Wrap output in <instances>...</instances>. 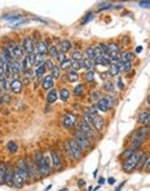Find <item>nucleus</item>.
I'll use <instances>...</instances> for the list:
<instances>
[{"instance_id": "obj_1", "label": "nucleus", "mask_w": 150, "mask_h": 191, "mask_svg": "<svg viewBox=\"0 0 150 191\" xmlns=\"http://www.w3.org/2000/svg\"><path fill=\"white\" fill-rule=\"evenodd\" d=\"M149 134H150V127L142 125L141 128H139L131 137V149H133V150L139 149L140 146L146 141Z\"/></svg>"}, {"instance_id": "obj_2", "label": "nucleus", "mask_w": 150, "mask_h": 191, "mask_svg": "<svg viewBox=\"0 0 150 191\" xmlns=\"http://www.w3.org/2000/svg\"><path fill=\"white\" fill-rule=\"evenodd\" d=\"M142 156H144L142 151H137V152L135 151L128 159L123 160V163H122V171H123L124 173H132V172L137 168V165H139V163H140V159H141Z\"/></svg>"}, {"instance_id": "obj_3", "label": "nucleus", "mask_w": 150, "mask_h": 191, "mask_svg": "<svg viewBox=\"0 0 150 191\" xmlns=\"http://www.w3.org/2000/svg\"><path fill=\"white\" fill-rule=\"evenodd\" d=\"M34 160L38 165V169H39V173H40L41 177H47V176L51 174V165H49V161L40 151L35 152Z\"/></svg>"}, {"instance_id": "obj_4", "label": "nucleus", "mask_w": 150, "mask_h": 191, "mask_svg": "<svg viewBox=\"0 0 150 191\" xmlns=\"http://www.w3.org/2000/svg\"><path fill=\"white\" fill-rule=\"evenodd\" d=\"M87 121L89 125L93 128V130H97V132H101L104 129V125H105V121H104V117H101L98 114L96 115H89V114H84V119Z\"/></svg>"}, {"instance_id": "obj_5", "label": "nucleus", "mask_w": 150, "mask_h": 191, "mask_svg": "<svg viewBox=\"0 0 150 191\" xmlns=\"http://www.w3.org/2000/svg\"><path fill=\"white\" fill-rule=\"evenodd\" d=\"M78 130L82 134H84L87 137V139L91 141H95V130L92 129V127L85 120H80L79 124H78Z\"/></svg>"}, {"instance_id": "obj_6", "label": "nucleus", "mask_w": 150, "mask_h": 191, "mask_svg": "<svg viewBox=\"0 0 150 191\" xmlns=\"http://www.w3.org/2000/svg\"><path fill=\"white\" fill-rule=\"evenodd\" d=\"M67 145H69V149H70V152H71V155H73L74 160H82L83 158V150L80 149V146L78 145V142L75 141L74 138H70L69 141H67Z\"/></svg>"}, {"instance_id": "obj_7", "label": "nucleus", "mask_w": 150, "mask_h": 191, "mask_svg": "<svg viewBox=\"0 0 150 191\" xmlns=\"http://www.w3.org/2000/svg\"><path fill=\"white\" fill-rule=\"evenodd\" d=\"M27 168H28V181H36L41 177L34 159H27Z\"/></svg>"}, {"instance_id": "obj_8", "label": "nucleus", "mask_w": 150, "mask_h": 191, "mask_svg": "<svg viewBox=\"0 0 150 191\" xmlns=\"http://www.w3.org/2000/svg\"><path fill=\"white\" fill-rule=\"evenodd\" d=\"M74 139L78 142V145L80 146V149L83 151H87V150H91V142L87 139V137H85L84 134H82L79 130L75 132V136H74Z\"/></svg>"}, {"instance_id": "obj_9", "label": "nucleus", "mask_w": 150, "mask_h": 191, "mask_svg": "<svg viewBox=\"0 0 150 191\" xmlns=\"http://www.w3.org/2000/svg\"><path fill=\"white\" fill-rule=\"evenodd\" d=\"M8 47L12 52H13V56H14V58H16V61H19V60H22L24 58V48H22V45H19V44H17L16 41H11V43H8Z\"/></svg>"}, {"instance_id": "obj_10", "label": "nucleus", "mask_w": 150, "mask_h": 191, "mask_svg": "<svg viewBox=\"0 0 150 191\" xmlns=\"http://www.w3.org/2000/svg\"><path fill=\"white\" fill-rule=\"evenodd\" d=\"M76 115L71 114V112H66L65 115L62 116V125L65 128H69V129H73L75 125H76Z\"/></svg>"}, {"instance_id": "obj_11", "label": "nucleus", "mask_w": 150, "mask_h": 191, "mask_svg": "<svg viewBox=\"0 0 150 191\" xmlns=\"http://www.w3.org/2000/svg\"><path fill=\"white\" fill-rule=\"evenodd\" d=\"M113 107V101L111 97H104V98H100L96 104V108L100 110V111H109V110Z\"/></svg>"}, {"instance_id": "obj_12", "label": "nucleus", "mask_w": 150, "mask_h": 191, "mask_svg": "<svg viewBox=\"0 0 150 191\" xmlns=\"http://www.w3.org/2000/svg\"><path fill=\"white\" fill-rule=\"evenodd\" d=\"M35 43H34V39L31 36H26L24 39V43H22V48H24V52L26 54H31V53H35Z\"/></svg>"}, {"instance_id": "obj_13", "label": "nucleus", "mask_w": 150, "mask_h": 191, "mask_svg": "<svg viewBox=\"0 0 150 191\" xmlns=\"http://www.w3.org/2000/svg\"><path fill=\"white\" fill-rule=\"evenodd\" d=\"M17 169L19 171V173L22 174V177L25 178V181H28V168H27V160L25 158H21L17 163Z\"/></svg>"}, {"instance_id": "obj_14", "label": "nucleus", "mask_w": 150, "mask_h": 191, "mask_svg": "<svg viewBox=\"0 0 150 191\" xmlns=\"http://www.w3.org/2000/svg\"><path fill=\"white\" fill-rule=\"evenodd\" d=\"M51 159H52V164H53L54 171H57V172L62 171L63 164H62V160H61L60 155H58V152L54 151V150H51Z\"/></svg>"}, {"instance_id": "obj_15", "label": "nucleus", "mask_w": 150, "mask_h": 191, "mask_svg": "<svg viewBox=\"0 0 150 191\" xmlns=\"http://www.w3.org/2000/svg\"><path fill=\"white\" fill-rule=\"evenodd\" d=\"M25 183H26L25 178L22 177V174H21L19 171L16 168V169L13 171V186H16L17 189H21V187H24Z\"/></svg>"}, {"instance_id": "obj_16", "label": "nucleus", "mask_w": 150, "mask_h": 191, "mask_svg": "<svg viewBox=\"0 0 150 191\" xmlns=\"http://www.w3.org/2000/svg\"><path fill=\"white\" fill-rule=\"evenodd\" d=\"M11 72H12V80L18 79V76L22 74V67H21V62L19 61H13L11 63Z\"/></svg>"}, {"instance_id": "obj_17", "label": "nucleus", "mask_w": 150, "mask_h": 191, "mask_svg": "<svg viewBox=\"0 0 150 191\" xmlns=\"http://www.w3.org/2000/svg\"><path fill=\"white\" fill-rule=\"evenodd\" d=\"M137 121L141 125L149 127L150 125V111H142L137 115Z\"/></svg>"}, {"instance_id": "obj_18", "label": "nucleus", "mask_w": 150, "mask_h": 191, "mask_svg": "<svg viewBox=\"0 0 150 191\" xmlns=\"http://www.w3.org/2000/svg\"><path fill=\"white\" fill-rule=\"evenodd\" d=\"M53 85H54V82H53V76L52 75H47L43 79V83H41V88L44 91H51L53 89Z\"/></svg>"}, {"instance_id": "obj_19", "label": "nucleus", "mask_w": 150, "mask_h": 191, "mask_svg": "<svg viewBox=\"0 0 150 191\" xmlns=\"http://www.w3.org/2000/svg\"><path fill=\"white\" fill-rule=\"evenodd\" d=\"M36 49H38V53L39 54H47L48 50H49V44H48V40L45 39H41L38 44H36Z\"/></svg>"}, {"instance_id": "obj_20", "label": "nucleus", "mask_w": 150, "mask_h": 191, "mask_svg": "<svg viewBox=\"0 0 150 191\" xmlns=\"http://www.w3.org/2000/svg\"><path fill=\"white\" fill-rule=\"evenodd\" d=\"M120 71H122V62H119V63H111L109 66V75L110 76H117Z\"/></svg>"}, {"instance_id": "obj_21", "label": "nucleus", "mask_w": 150, "mask_h": 191, "mask_svg": "<svg viewBox=\"0 0 150 191\" xmlns=\"http://www.w3.org/2000/svg\"><path fill=\"white\" fill-rule=\"evenodd\" d=\"M22 82H21L19 79H16V80H12V83H11V91L13 93H21V91H22Z\"/></svg>"}, {"instance_id": "obj_22", "label": "nucleus", "mask_w": 150, "mask_h": 191, "mask_svg": "<svg viewBox=\"0 0 150 191\" xmlns=\"http://www.w3.org/2000/svg\"><path fill=\"white\" fill-rule=\"evenodd\" d=\"M84 58H85V60H89V61H92V62H95V60H96V50H95V47H88L87 49H85Z\"/></svg>"}, {"instance_id": "obj_23", "label": "nucleus", "mask_w": 150, "mask_h": 191, "mask_svg": "<svg viewBox=\"0 0 150 191\" xmlns=\"http://www.w3.org/2000/svg\"><path fill=\"white\" fill-rule=\"evenodd\" d=\"M5 183L8 186H13V169L11 165H6V174H5Z\"/></svg>"}, {"instance_id": "obj_24", "label": "nucleus", "mask_w": 150, "mask_h": 191, "mask_svg": "<svg viewBox=\"0 0 150 191\" xmlns=\"http://www.w3.org/2000/svg\"><path fill=\"white\" fill-rule=\"evenodd\" d=\"M57 98H58V93H57V91L54 89V88L47 93V102L48 104H54V102L57 101Z\"/></svg>"}, {"instance_id": "obj_25", "label": "nucleus", "mask_w": 150, "mask_h": 191, "mask_svg": "<svg viewBox=\"0 0 150 191\" xmlns=\"http://www.w3.org/2000/svg\"><path fill=\"white\" fill-rule=\"evenodd\" d=\"M60 52H62V53H67L69 52V50L71 49V48H73V44H71L69 40H62L61 43H60Z\"/></svg>"}, {"instance_id": "obj_26", "label": "nucleus", "mask_w": 150, "mask_h": 191, "mask_svg": "<svg viewBox=\"0 0 150 191\" xmlns=\"http://www.w3.org/2000/svg\"><path fill=\"white\" fill-rule=\"evenodd\" d=\"M83 78H84V80L87 83H92V82H95V80H96V72L93 70H92V71H85Z\"/></svg>"}, {"instance_id": "obj_27", "label": "nucleus", "mask_w": 150, "mask_h": 191, "mask_svg": "<svg viewBox=\"0 0 150 191\" xmlns=\"http://www.w3.org/2000/svg\"><path fill=\"white\" fill-rule=\"evenodd\" d=\"M135 58V54L131 52H124L120 54V62L124 63V62H132V60Z\"/></svg>"}, {"instance_id": "obj_28", "label": "nucleus", "mask_w": 150, "mask_h": 191, "mask_svg": "<svg viewBox=\"0 0 150 191\" xmlns=\"http://www.w3.org/2000/svg\"><path fill=\"white\" fill-rule=\"evenodd\" d=\"M93 65H95V62H92V61H89V60H84L83 61H80V67L82 69H85L87 71H92V69H93Z\"/></svg>"}, {"instance_id": "obj_29", "label": "nucleus", "mask_w": 150, "mask_h": 191, "mask_svg": "<svg viewBox=\"0 0 150 191\" xmlns=\"http://www.w3.org/2000/svg\"><path fill=\"white\" fill-rule=\"evenodd\" d=\"M69 97H70L69 89H67V88H62V89L60 91V93H58V98H61V101H63V102H67Z\"/></svg>"}, {"instance_id": "obj_30", "label": "nucleus", "mask_w": 150, "mask_h": 191, "mask_svg": "<svg viewBox=\"0 0 150 191\" xmlns=\"http://www.w3.org/2000/svg\"><path fill=\"white\" fill-rule=\"evenodd\" d=\"M32 76H34V75H32V71H31V70H30V71H25V72H24V75H22V78H24L22 84H24V85H28L31 80L34 79Z\"/></svg>"}, {"instance_id": "obj_31", "label": "nucleus", "mask_w": 150, "mask_h": 191, "mask_svg": "<svg viewBox=\"0 0 150 191\" xmlns=\"http://www.w3.org/2000/svg\"><path fill=\"white\" fill-rule=\"evenodd\" d=\"M5 174H6V164L0 163V185L5 183Z\"/></svg>"}, {"instance_id": "obj_32", "label": "nucleus", "mask_w": 150, "mask_h": 191, "mask_svg": "<svg viewBox=\"0 0 150 191\" xmlns=\"http://www.w3.org/2000/svg\"><path fill=\"white\" fill-rule=\"evenodd\" d=\"M97 50L100 53H101V56H106L108 54V52H109V47H108V44H105V43H100V44H97Z\"/></svg>"}, {"instance_id": "obj_33", "label": "nucleus", "mask_w": 150, "mask_h": 191, "mask_svg": "<svg viewBox=\"0 0 150 191\" xmlns=\"http://www.w3.org/2000/svg\"><path fill=\"white\" fill-rule=\"evenodd\" d=\"M45 71H47L45 65L43 63V65L38 66L36 70H35V76H36V78H43V76H44V72H45Z\"/></svg>"}, {"instance_id": "obj_34", "label": "nucleus", "mask_w": 150, "mask_h": 191, "mask_svg": "<svg viewBox=\"0 0 150 191\" xmlns=\"http://www.w3.org/2000/svg\"><path fill=\"white\" fill-rule=\"evenodd\" d=\"M6 149H8L9 152L16 154V152L18 151V145H17L16 142H14V141H9L8 145H6Z\"/></svg>"}, {"instance_id": "obj_35", "label": "nucleus", "mask_w": 150, "mask_h": 191, "mask_svg": "<svg viewBox=\"0 0 150 191\" xmlns=\"http://www.w3.org/2000/svg\"><path fill=\"white\" fill-rule=\"evenodd\" d=\"M67 78H69V82H76L79 76H78V72H76L75 70L71 69V70H69V72H67Z\"/></svg>"}, {"instance_id": "obj_36", "label": "nucleus", "mask_w": 150, "mask_h": 191, "mask_svg": "<svg viewBox=\"0 0 150 191\" xmlns=\"http://www.w3.org/2000/svg\"><path fill=\"white\" fill-rule=\"evenodd\" d=\"M58 53H60V50H58V47H57V45H51V47H49L48 54L51 56V57H56V58H57Z\"/></svg>"}, {"instance_id": "obj_37", "label": "nucleus", "mask_w": 150, "mask_h": 191, "mask_svg": "<svg viewBox=\"0 0 150 191\" xmlns=\"http://www.w3.org/2000/svg\"><path fill=\"white\" fill-rule=\"evenodd\" d=\"M71 57H73V61H78V62L84 60V56L82 54L80 50H75V52H73V56Z\"/></svg>"}, {"instance_id": "obj_38", "label": "nucleus", "mask_w": 150, "mask_h": 191, "mask_svg": "<svg viewBox=\"0 0 150 191\" xmlns=\"http://www.w3.org/2000/svg\"><path fill=\"white\" fill-rule=\"evenodd\" d=\"M44 57H45L44 54H39V53L35 54V66H36V67L45 62V61H44Z\"/></svg>"}, {"instance_id": "obj_39", "label": "nucleus", "mask_w": 150, "mask_h": 191, "mask_svg": "<svg viewBox=\"0 0 150 191\" xmlns=\"http://www.w3.org/2000/svg\"><path fill=\"white\" fill-rule=\"evenodd\" d=\"M71 65H73V61L71 60H66L62 63H60V69L62 70H71Z\"/></svg>"}, {"instance_id": "obj_40", "label": "nucleus", "mask_w": 150, "mask_h": 191, "mask_svg": "<svg viewBox=\"0 0 150 191\" xmlns=\"http://www.w3.org/2000/svg\"><path fill=\"white\" fill-rule=\"evenodd\" d=\"M135 152V150L133 149H127V150H124L123 152H122V155H120V159H123V160H126V159H128V158H130L131 155H132V154Z\"/></svg>"}, {"instance_id": "obj_41", "label": "nucleus", "mask_w": 150, "mask_h": 191, "mask_svg": "<svg viewBox=\"0 0 150 191\" xmlns=\"http://www.w3.org/2000/svg\"><path fill=\"white\" fill-rule=\"evenodd\" d=\"M84 92V85L83 84H79V85H76L74 88V96H76V97H79V96H82Z\"/></svg>"}, {"instance_id": "obj_42", "label": "nucleus", "mask_w": 150, "mask_h": 191, "mask_svg": "<svg viewBox=\"0 0 150 191\" xmlns=\"http://www.w3.org/2000/svg\"><path fill=\"white\" fill-rule=\"evenodd\" d=\"M104 89L108 93H113L114 92V84L110 82V80H108V82H105V84H104Z\"/></svg>"}, {"instance_id": "obj_43", "label": "nucleus", "mask_w": 150, "mask_h": 191, "mask_svg": "<svg viewBox=\"0 0 150 191\" xmlns=\"http://www.w3.org/2000/svg\"><path fill=\"white\" fill-rule=\"evenodd\" d=\"M144 171L145 172H148V173H150V154L146 156V159H145V163H144Z\"/></svg>"}, {"instance_id": "obj_44", "label": "nucleus", "mask_w": 150, "mask_h": 191, "mask_svg": "<svg viewBox=\"0 0 150 191\" xmlns=\"http://www.w3.org/2000/svg\"><path fill=\"white\" fill-rule=\"evenodd\" d=\"M131 69H132V62H124V63H122V71L130 72Z\"/></svg>"}, {"instance_id": "obj_45", "label": "nucleus", "mask_w": 150, "mask_h": 191, "mask_svg": "<svg viewBox=\"0 0 150 191\" xmlns=\"http://www.w3.org/2000/svg\"><path fill=\"white\" fill-rule=\"evenodd\" d=\"M93 13H88L87 14V16H85L83 19H82V25H84V23H87V22H89V21H92V19H93Z\"/></svg>"}, {"instance_id": "obj_46", "label": "nucleus", "mask_w": 150, "mask_h": 191, "mask_svg": "<svg viewBox=\"0 0 150 191\" xmlns=\"http://www.w3.org/2000/svg\"><path fill=\"white\" fill-rule=\"evenodd\" d=\"M11 83H12V82H9L8 79L4 80V82L2 83V89H3V91H8V89H11Z\"/></svg>"}, {"instance_id": "obj_47", "label": "nucleus", "mask_w": 150, "mask_h": 191, "mask_svg": "<svg viewBox=\"0 0 150 191\" xmlns=\"http://www.w3.org/2000/svg\"><path fill=\"white\" fill-rule=\"evenodd\" d=\"M52 72V76L56 79V78H60V67H58V66H54V67H53V70L51 71Z\"/></svg>"}, {"instance_id": "obj_48", "label": "nucleus", "mask_w": 150, "mask_h": 191, "mask_svg": "<svg viewBox=\"0 0 150 191\" xmlns=\"http://www.w3.org/2000/svg\"><path fill=\"white\" fill-rule=\"evenodd\" d=\"M44 65H45V69L49 70V71H52L53 67H54V65H53V62H52L51 60H47V61L44 62Z\"/></svg>"}, {"instance_id": "obj_49", "label": "nucleus", "mask_w": 150, "mask_h": 191, "mask_svg": "<svg viewBox=\"0 0 150 191\" xmlns=\"http://www.w3.org/2000/svg\"><path fill=\"white\" fill-rule=\"evenodd\" d=\"M91 98L93 101H98L100 98H101V97H100V92L98 91H93V92H92V94H91Z\"/></svg>"}, {"instance_id": "obj_50", "label": "nucleus", "mask_w": 150, "mask_h": 191, "mask_svg": "<svg viewBox=\"0 0 150 191\" xmlns=\"http://www.w3.org/2000/svg\"><path fill=\"white\" fill-rule=\"evenodd\" d=\"M57 60L60 61V63H62L63 61H66V60H67V58H66V54H65V53H62V52H60L58 56H57Z\"/></svg>"}, {"instance_id": "obj_51", "label": "nucleus", "mask_w": 150, "mask_h": 191, "mask_svg": "<svg viewBox=\"0 0 150 191\" xmlns=\"http://www.w3.org/2000/svg\"><path fill=\"white\" fill-rule=\"evenodd\" d=\"M71 61H73V60H71ZM71 69H73V70H80L82 67H80V62H78V61H73V65H71Z\"/></svg>"}, {"instance_id": "obj_52", "label": "nucleus", "mask_w": 150, "mask_h": 191, "mask_svg": "<svg viewBox=\"0 0 150 191\" xmlns=\"http://www.w3.org/2000/svg\"><path fill=\"white\" fill-rule=\"evenodd\" d=\"M139 5L141 6V8H150V2L142 0V2H139Z\"/></svg>"}, {"instance_id": "obj_53", "label": "nucleus", "mask_w": 150, "mask_h": 191, "mask_svg": "<svg viewBox=\"0 0 150 191\" xmlns=\"http://www.w3.org/2000/svg\"><path fill=\"white\" fill-rule=\"evenodd\" d=\"M4 19H6V21H16V19H21V16H6V17H4Z\"/></svg>"}, {"instance_id": "obj_54", "label": "nucleus", "mask_w": 150, "mask_h": 191, "mask_svg": "<svg viewBox=\"0 0 150 191\" xmlns=\"http://www.w3.org/2000/svg\"><path fill=\"white\" fill-rule=\"evenodd\" d=\"M113 6V4H110V3H108V4H104V6H100V8L97 9L98 12H101V11H104V9H109V8H111Z\"/></svg>"}, {"instance_id": "obj_55", "label": "nucleus", "mask_w": 150, "mask_h": 191, "mask_svg": "<svg viewBox=\"0 0 150 191\" xmlns=\"http://www.w3.org/2000/svg\"><path fill=\"white\" fill-rule=\"evenodd\" d=\"M118 88L119 89H124V84H123V82H122V78H118Z\"/></svg>"}, {"instance_id": "obj_56", "label": "nucleus", "mask_w": 150, "mask_h": 191, "mask_svg": "<svg viewBox=\"0 0 150 191\" xmlns=\"http://www.w3.org/2000/svg\"><path fill=\"white\" fill-rule=\"evenodd\" d=\"M78 186H79V187H84L85 186V181L84 180H79V181H78Z\"/></svg>"}, {"instance_id": "obj_57", "label": "nucleus", "mask_w": 150, "mask_h": 191, "mask_svg": "<svg viewBox=\"0 0 150 191\" xmlns=\"http://www.w3.org/2000/svg\"><path fill=\"white\" fill-rule=\"evenodd\" d=\"M124 185H126V181H123V182L120 183V185H119V186H118V187H117L115 190H114V191H120V190L123 189V186H124Z\"/></svg>"}, {"instance_id": "obj_58", "label": "nucleus", "mask_w": 150, "mask_h": 191, "mask_svg": "<svg viewBox=\"0 0 150 191\" xmlns=\"http://www.w3.org/2000/svg\"><path fill=\"white\" fill-rule=\"evenodd\" d=\"M115 178H114V177H110L109 180H108V182H109V185H114V183H115Z\"/></svg>"}, {"instance_id": "obj_59", "label": "nucleus", "mask_w": 150, "mask_h": 191, "mask_svg": "<svg viewBox=\"0 0 150 191\" xmlns=\"http://www.w3.org/2000/svg\"><path fill=\"white\" fill-rule=\"evenodd\" d=\"M98 183H100V185H104V183H105V178L100 177V178H98Z\"/></svg>"}, {"instance_id": "obj_60", "label": "nucleus", "mask_w": 150, "mask_h": 191, "mask_svg": "<svg viewBox=\"0 0 150 191\" xmlns=\"http://www.w3.org/2000/svg\"><path fill=\"white\" fill-rule=\"evenodd\" d=\"M142 52V47H136V53H141Z\"/></svg>"}, {"instance_id": "obj_61", "label": "nucleus", "mask_w": 150, "mask_h": 191, "mask_svg": "<svg viewBox=\"0 0 150 191\" xmlns=\"http://www.w3.org/2000/svg\"><path fill=\"white\" fill-rule=\"evenodd\" d=\"M3 104H4V97L0 96V105H3Z\"/></svg>"}, {"instance_id": "obj_62", "label": "nucleus", "mask_w": 150, "mask_h": 191, "mask_svg": "<svg viewBox=\"0 0 150 191\" xmlns=\"http://www.w3.org/2000/svg\"><path fill=\"white\" fill-rule=\"evenodd\" d=\"M97 172H98V169H96V171L93 172V176H95V177H96V176H97Z\"/></svg>"}, {"instance_id": "obj_63", "label": "nucleus", "mask_w": 150, "mask_h": 191, "mask_svg": "<svg viewBox=\"0 0 150 191\" xmlns=\"http://www.w3.org/2000/svg\"><path fill=\"white\" fill-rule=\"evenodd\" d=\"M148 104H149V105H150V94H149V96H148Z\"/></svg>"}, {"instance_id": "obj_64", "label": "nucleus", "mask_w": 150, "mask_h": 191, "mask_svg": "<svg viewBox=\"0 0 150 191\" xmlns=\"http://www.w3.org/2000/svg\"><path fill=\"white\" fill-rule=\"evenodd\" d=\"M60 191H69V190H67V189H61Z\"/></svg>"}]
</instances>
